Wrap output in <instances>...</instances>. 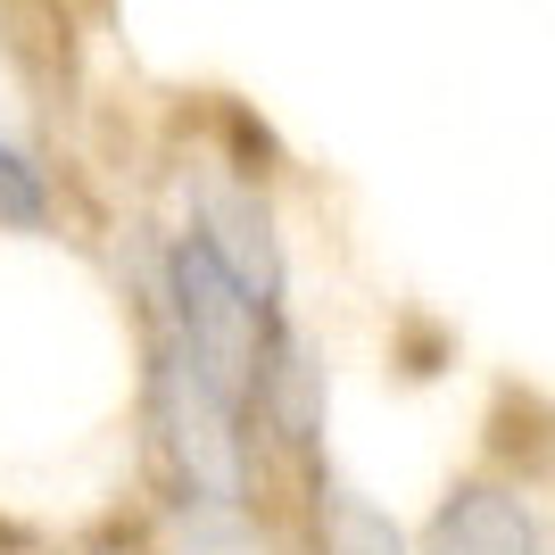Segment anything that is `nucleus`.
<instances>
[{
	"label": "nucleus",
	"instance_id": "f257e3e1",
	"mask_svg": "<svg viewBox=\"0 0 555 555\" xmlns=\"http://www.w3.org/2000/svg\"><path fill=\"white\" fill-rule=\"evenodd\" d=\"M257 324H266V315H257L249 282L224 266V249H216L199 224H183V241L166 249V348L224 398L232 415L249 406L257 365H266Z\"/></svg>",
	"mask_w": 555,
	"mask_h": 555
},
{
	"label": "nucleus",
	"instance_id": "f03ea898",
	"mask_svg": "<svg viewBox=\"0 0 555 555\" xmlns=\"http://www.w3.org/2000/svg\"><path fill=\"white\" fill-rule=\"evenodd\" d=\"M431 555H539V522L506 489H456L431 522Z\"/></svg>",
	"mask_w": 555,
	"mask_h": 555
},
{
	"label": "nucleus",
	"instance_id": "7ed1b4c3",
	"mask_svg": "<svg viewBox=\"0 0 555 555\" xmlns=\"http://www.w3.org/2000/svg\"><path fill=\"white\" fill-rule=\"evenodd\" d=\"M324 555H406V539H398V522L382 506L332 489V506H324Z\"/></svg>",
	"mask_w": 555,
	"mask_h": 555
},
{
	"label": "nucleus",
	"instance_id": "20e7f679",
	"mask_svg": "<svg viewBox=\"0 0 555 555\" xmlns=\"http://www.w3.org/2000/svg\"><path fill=\"white\" fill-rule=\"evenodd\" d=\"M0 216L9 224H42V175H34V158L9 133H0Z\"/></svg>",
	"mask_w": 555,
	"mask_h": 555
}]
</instances>
